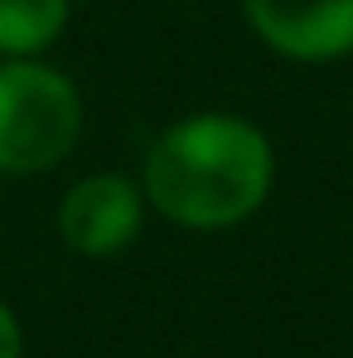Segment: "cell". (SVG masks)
Listing matches in <instances>:
<instances>
[{
    "label": "cell",
    "mask_w": 353,
    "mask_h": 358,
    "mask_svg": "<svg viewBox=\"0 0 353 358\" xmlns=\"http://www.w3.org/2000/svg\"><path fill=\"white\" fill-rule=\"evenodd\" d=\"M242 10L281 59L334 63L353 54V0H242Z\"/></svg>",
    "instance_id": "cell-4"
},
{
    "label": "cell",
    "mask_w": 353,
    "mask_h": 358,
    "mask_svg": "<svg viewBox=\"0 0 353 358\" xmlns=\"http://www.w3.org/2000/svg\"><path fill=\"white\" fill-rule=\"evenodd\" d=\"M73 0H0V54L39 59L68 29Z\"/></svg>",
    "instance_id": "cell-5"
},
{
    "label": "cell",
    "mask_w": 353,
    "mask_h": 358,
    "mask_svg": "<svg viewBox=\"0 0 353 358\" xmlns=\"http://www.w3.org/2000/svg\"><path fill=\"white\" fill-rule=\"evenodd\" d=\"M276 184V150L257 121L194 112L155 136L141 165L145 208L194 233L247 223Z\"/></svg>",
    "instance_id": "cell-1"
},
{
    "label": "cell",
    "mask_w": 353,
    "mask_h": 358,
    "mask_svg": "<svg viewBox=\"0 0 353 358\" xmlns=\"http://www.w3.org/2000/svg\"><path fill=\"white\" fill-rule=\"evenodd\" d=\"M145 228V194L126 175H82L59 203V238L78 257H117Z\"/></svg>",
    "instance_id": "cell-3"
},
{
    "label": "cell",
    "mask_w": 353,
    "mask_h": 358,
    "mask_svg": "<svg viewBox=\"0 0 353 358\" xmlns=\"http://www.w3.org/2000/svg\"><path fill=\"white\" fill-rule=\"evenodd\" d=\"M0 358H24V329L5 300H0Z\"/></svg>",
    "instance_id": "cell-6"
},
{
    "label": "cell",
    "mask_w": 353,
    "mask_h": 358,
    "mask_svg": "<svg viewBox=\"0 0 353 358\" xmlns=\"http://www.w3.org/2000/svg\"><path fill=\"white\" fill-rule=\"evenodd\" d=\"M82 136V97L73 78L39 59L0 63V175H44Z\"/></svg>",
    "instance_id": "cell-2"
}]
</instances>
